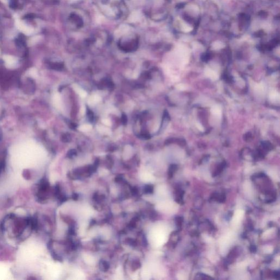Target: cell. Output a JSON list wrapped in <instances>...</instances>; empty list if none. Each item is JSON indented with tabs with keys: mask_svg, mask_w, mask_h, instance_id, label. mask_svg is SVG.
Here are the masks:
<instances>
[{
	"mask_svg": "<svg viewBox=\"0 0 280 280\" xmlns=\"http://www.w3.org/2000/svg\"><path fill=\"white\" fill-rule=\"evenodd\" d=\"M128 242H129V244L131 246H135L136 245V242L134 241V240H133V239H129Z\"/></svg>",
	"mask_w": 280,
	"mask_h": 280,
	"instance_id": "cell-17",
	"label": "cell"
},
{
	"mask_svg": "<svg viewBox=\"0 0 280 280\" xmlns=\"http://www.w3.org/2000/svg\"><path fill=\"white\" fill-rule=\"evenodd\" d=\"M5 167V163L3 160H0V173L2 171Z\"/></svg>",
	"mask_w": 280,
	"mask_h": 280,
	"instance_id": "cell-15",
	"label": "cell"
},
{
	"mask_svg": "<svg viewBox=\"0 0 280 280\" xmlns=\"http://www.w3.org/2000/svg\"><path fill=\"white\" fill-rule=\"evenodd\" d=\"M167 0H148L147 2L146 13L151 18L163 19L167 14Z\"/></svg>",
	"mask_w": 280,
	"mask_h": 280,
	"instance_id": "cell-1",
	"label": "cell"
},
{
	"mask_svg": "<svg viewBox=\"0 0 280 280\" xmlns=\"http://www.w3.org/2000/svg\"><path fill=\"white\" fill-rule=\"evenodd\" d=\"M251 251L252 252H255L256 251V248L255 247V246H252L251 247Z\"/></svg>",
	"mask_w": 280,
	"mask_h": 280,
	"instance_id": "cell-19",
	"label": "cell"
},
{
	"mask_svg": "<svg viewBox=\"0 0 280 280\" xmlns=\"http://www.w3.org/2000/svg\"><path fill=\"white\" fill-rule=\"evenodd\" d=\"M99 265H100V268L101 270H102L103 271H105V272L107 271L108 269H109V264L107 261H100Z\"/></svg>",
	"mask_w": 280,
	"mask_h": 280,
	"instance_id": "cell-5",
	"label": "cell"
},
{
	"mask_svg": "<svg viewBox=\"0 0 280 280\" xmlns=\"http://www.w3.org/2000/svg\"><path fill=\"white\" fill-rule=\"evenodd\" d=\"M153 191V187L152 185H147L145 187V192L147 194L152 193Z\"/></svg>",
	"mask_w": 280,
	"mask_h": 280,
	"instance_id": "cell-7",
	"label": "cell"
},
{
	"mask_svg": "<svg viewBox=\"0 0 280 280\" xmlns=\"http://www.w3.org/2000/svg\"><path fill=\"white\" fill-rule=\"evenodd\" d=\"M76 151L75 149H71L67 153V155H68L69 157L72 158V157L75 156L76 155Z\"/></svg>",
	"mask_w": 280,
	"mask_h": 280,
	"instance_id": "cell-10",
	"label": "cell"
},
{
	"mask_svg": "<svg viewBox=\"0 0 280 280\" xmlns=\"http://www.w3.org/2000/svg\"><path fill=\"white\" fill-rule=\"evenodd\" d=\"M62 140L65 142H69L71 140V136L68 134H64L62 137Z\"/></svg>",
	"mask_w": 280,
	"mask_h": 280,
	"instance_id": "cell-9",
	"label": "cell"
},
{
	"mask_svg": "<svg viewBox=\"0 0 280 280\" xmlns=\"http://www.w3.org/2000/svg\"><path fill=\"white\" fill-rule=\"evenodd\" d=\"M51 67L54 70L60 71L63 69V65L60 63H54L51 65Z\"/></svg>",
	"mask_w": 280,
	"mask_h": 280,
	"instance_id": "cell-6",
	"label": "cell"
},
{
	"mask_svg": "<svg viewBox=\"0 0 280 280\" xmlns=\"http://www.w3.org/2000/svg\"><path fill=\"white\" fill-rule=\"evenodd\" d=\"M175 166H171L170 167V171H169V176H170V177H171L172 176V174H173V173L174 172V170H175Z\"/></svg>",
	"mask_w": 280,
	"mask_h": 280,
	"instance_id": "cell-14",
	"label": "cell"
},
{
	"mask_svg": "<svg viewBox=\"0 0 280 280\" xmlns=\"http://www.w3.org/2000/svg\"><path fill=\"white\" fill-rule=\"evenodd\" d=\"M87 115H88L89 120L90 121H93L94 119V115H93V112L90 110H88V112H87Z\"/></svg>",
	"mask_w": 280,
	"mask_h": 280,
	"instance_id": "cell-11",
	"label": "cell"
},
{
	"mask_svg": "<svg viewBox=\"0 0 280 280\" xmlns=\"http://www.w3.org/2000/svg\"><path fill=\"white\" fill-rule=\"evenodd\" d=\"M24 173H25H25H24V174H23V175H24L23 176H24V177L26 179H29V178H30V172H29V171H25L24 172Z\"/></svg>",
	"mask_w": 280,
	"mask_h": 280,
	"instance_id": "cell-16",
	"label": "cell"
},
{
	"mask_svg": "<svg viewBox=\"0 0 280 280\" xmlns=\"http://www.w3.org/2000/svg\"><path fill=\"white\" fill-rule=\"evenodd\" d=\"M49 188V183L47 179H43L41 181L39 184V191L40 192H45L48 190Z\"/></svg>",
	"mask_w": 280,
	"mask_h": 280,
	"instance_id": "cell-4",
	"label": "cell"
},
{
	"mask_svg": "<svg viewBox=\"0 0 280 280\" xmlns=\"http://www.w3.org/2000/svg\"><path fill=\"white\" fill-rule=\"evenodd\" d=\"M35 17V15L33 14H29L27 15H26L25 16V18L26 19H32V18H33Z\"/></svg>",
	"mask_w": 280,
	"mask_h": 280,
	"instance_id": "cell-18",
	"label": "cell"
},
{
	"mask_svg": "<svg viewBox=\"0 0 280 280\" xmlns=\"http://www.w3.org/2000/svg\"><path fill=\"white\" fill-rule=\"evenodd\" d=\"M119 41L120 48L125 51H132L136 50L139 45L138 37L133 33H127L123 35Z\"/></svg>",
	"mask_w": 280,
	"mask_h": 280,
	"instance_id": "cell-3",
	"label": "cell"
},
{
	"mask_svg": "<svg viewBox=\"0 0 280 280\" xmlns=\"http://www.w3.org/2000/svg\"><path fill=\"white\" fill-rule=\"evenodd\" d=\"M87 16L80 10L71 11L67 18V21L70 25V31L79 32L84 29L87 24Z\"/></svg>",
	"mask_w": 280,
	"mask_h": 280,
	"instance_id": "cell-2",
	"label": "cell"
},
{
	"mask_svg": "<svg viewBox=\"0 0 280 280\" xmlns=\"http://www.w3.org/2000/svg\"><path fill=\"white\" fill-rule=\"evenodd\" d=\"M275 275L276 276V278H277V277H279L280 276V273L279 271H277V272H275Z\"/></svg>",
	"mask_w": 280,
	"mask_h": 280,
	"instance_id": "cell-20",
	"label": "cell"
},
{
	"mask_svg": "<svg viewBox=\"0 0 280 280\" xmlns=\"http://www.w3.org/2000/svg\"><path fill=\"white\" fill-rule=\"evenodd\" d=\"M9 6L12 8L15 9L18 7V1L17 0H11L9 3Z\"/></svg>",
	"mask_w": 280,
	"mask_h": 280,
	"instance_id": "cell-8",
	"label": "cell"
},
{
	"mask_svg": "<svg viewBox=\"0 0 280 280\" xmlns=\"http://www.w3.org/2000/svg\"><path fill=\"white\" fill-rule=\"evenodd\" d=\"M127 116L125 115H122V117H121V121H122V123L123 124H126L127 123Z\"/></svg>",
	"mask_w": 280,
	"mask_h": 280,
	"instance_id": "cell-13",
	"label": "cell"
},
{
	"mask_svg": "<svg viewBox=\"0 0 280 280\" xmlns=\"http://www.w3.org/2000/svg\"><path fill=\"white\" fill-rule=\"evenodd\" d=\"M133 267H134L135 270H136V269H139V267H141V264H140L139 261H134V263H133Z\"/></svg>",
	"mask_w": 280,
	"mask_h": 280,
	"instance_id": "cell-12",
	"label": "cell"
},
{
	"mask_svg": "<svg viewBox=\"0 0 280 280\" xmlns=\"http://www.w3.org/2000/svg\"><path fill=\"white\" fill-rule=\"evenodd\" d=\"M73 197V199L74 200H77V198H78V195L76 194H73V197Z\"/></svg>",
	"mask_w": 280,
	"mask_h": 280,
	"instance_id": "cell-21",
	"label": "cell"
}]
</instances>
